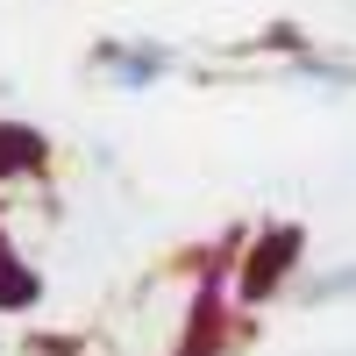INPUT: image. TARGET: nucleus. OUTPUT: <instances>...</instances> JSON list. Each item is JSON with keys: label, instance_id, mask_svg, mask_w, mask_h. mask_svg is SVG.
Masks as SVG:
<instances>
[{"label": "nucleus", "instance_id": "obj_1", "mask_svg": "<svg viewBox=\"0 0 356 356\" xmlns=\"http://www.w3.org/2000/svg\"><path fill=\"white\" fill-rule=\"evenodd\" d=\"M307 250H314L307 221H292V214L250 221L243 243H235V257H228V292H235V307L257 314V307L292 300V285L307 278Z\"/></svg>", "mask_w": 356, "mask_h": 356}, {"label": "nucleus", "instance_id": "obj_6", "mask_svg": "<svg viewBox=\"0 0 356 356\" xmlns=\"http://www.w3.org/2000/svg\"><path fill=\"white\" fill-rule=\"evenodd\" d=\"M307 50H314V36H307V29L292 22V15H278V22H264L257 36L243 43V57H264V65H278V72L292 65V57H307Z\"/></svg>", "mask_w": 356, "mask_h": 356}, {"label": "nucleus", "instance_id": "obj_3", "mask_svg": "<svg viewBox=\"0 0 356 356\" xmlns=\"http://www.w3.org/2000/svg\"><path fill=\"white\" fill-rule=\"evenodd\" d=\"M50 164H57L50 129L22 122V114H0V200L22 186H50Z\"/></svg>", "mask_w": 356, "mask_h": 356}, {"label": "nucleus", "instance_id": "obj_4", "mask_svg": "<svg viewBox=\"0 0 356 356\" xmlns=\"http://www.w3.org/2000/svg\"><path fill=\"white\" fill-rule=\"evenodd\" d=\"M43 271H36V257H29L15 243V228H8V207H0V321H29L43 307Z\"/></svg>", "mask_w": 356, "mask_h": 356}, {"label": "nucleus", "instance_id": "obj_7", "mask_svg": "<svg viewBox=\"0 0 356 356\" xmlns=\"http://www.w3.org/2000/svg\"><path fill=\"white\" fill-rule=\"evenodd\" d=\"M292 300H300V307H342V300H356V257L335 264V271L300 278V285H292Z\"/></svg>", "mask_w": 356, "mask_h": 356}, {"label": "nucleus", "instance_id": "obj_2", "mask_svg": "<svg viewBox=\"0 0 356 356\" xmlns=\"http://www.w3.org/2000/svg\"><path fill=\"white\" fill-rule=\"evenodd\" d=\"M86 72L107 79L114 93H150V86L186 72V57H178V43H157V36H100L86 50Z\"/></svg>", "mask_w": 356, "mask_h": 356}, {"label": "nucleus", "instance_id": "obj_8", "mask_svg": "<svg viewBox=\"0 0 356 356\" xmlns=\"http://www.w3.org/2000/svg\"><path fill=\"white\" fill-rule=\"evenodd\" d=\"M0 356H8V349H0Z\"/></svg>", "mask_w": 356, "mask_h": 356}, {"label": "nucleus", "instance_id": "obj_5", "mask_svg": "<svg viewBox=\"0 0 356 356\" xmlns=\"http://www.w3.org/2000/svg\"><path fill=\"white\" fill-rule=\"evenodd\" d=\"M292 86H321V93H356V50H307V57H292L285 65Z\"/></svg>", "mask_w": 356, "mask_h": 356}]
</instances>
